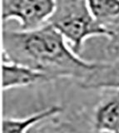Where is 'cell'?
I'll return each instance as SVG.
<instances>
[{"label": "cell", "instance_id": "1", "mask_svg": "<svg viewBox=\"0 0 119 133\" xmlns=\"http://www.w3.org/2000/svg\"><path fill=\"white\" fill-rule=\"evenodd\" d=\"M3 57L45 74L51 81L70 78L79 82L100 68L102 62H88L77 54L63 35L47 23L28 30H9L2 34Z\"/></svg>", "mask_w": 119, "mask_h": 133}, {"label": "cell", "instance_id": "2", "mask_svg": "<svg viewBox=\"0 0 119 133\" xmlns=\"http://www.w3.org/2000/svg\"><path fill=\"white\" fill-rule=\"evenodd\" d=\"M55 1V9L48 23L62 33L77 54L80 55L90 37L109 38L112 35L109 28L94 18L86 0Z\"/></svg>", "mask_w": 119, "mask_h": 133}, {"label": "cell", "instance_id": "3", "mask_svg": "<svg viewBox=\"0 0 119 133\" xmlns=\"http://www.w3.org/2000/svg\"><path fill=\"white\" fill-rule=\"evenodd\" d=\"M55 0H3V20H16L28 30L47 23L55 9Z\"/></svg>", "mask_w": 119, "mask_h": 133}, {"label": "cell", "instance_id": "4", "mask_svg": "<svg viewBox=\"0 0 119 133\" xmlns=\"http://www.w3.org/2000/svg\"><path fill=\"white\" fill-rule=\"evenodd\" d=\"M101 97L89 114L90 131L119 132V89H102Z\"/></svg>", "mask_w": 119, "mask_h": 133}, {"label": "cell", "instance_id": "5", "mask_svg": "<svg viewBox=\"0 0 119 133\" xmlns=\"http://www.w3.org/2000/svg\"><path fill=\"white\" fill-rule=\"evenodd\" d=\"M3 89L9 90L50 82L45 74L30 66L3 57Z\"/></svg>", "mask_w": 119, "mask_h": 133}, {"label": "cell", "instance_id": "6", "mask_svg": "<svg viewBox=\"0 0 119 133\" xmlns=\"http://www.w3.org/2000/svg\"><path fill=\"white\" fill-rule=\"evenodd\" d=\"M64 111L63 107L59 105H53L45 109L35 112L24 117H8L3 121L2 131L9 132H28L31 128L41 122L53 119Z\"/></svg>", "mask_w": 119, "mask_h": 133}, {"label": "cell", "instance_id": "7", "mask_svg": "<svg viewBox=\"0 0 119 133\" xmlns=\"http://www.w3.org/2000/svg\"><path fill=\"white\" fill-rule=\"evenodd\" d=\"M78 86L85 90L119 89V60L103 62L99 69Z\"/></svg>", "mask_w": 119, "mask_h": 133}, {"label": "cell", "instance_id": "8", "mask_svg": "<svg viewBox=\"0 0 119 133\" xmlns=\"http://www.w3.org/2000/svg\"><path fill=\"white\" fill-rule=\"evenodd\" d=\"M98 22L109 28L119 23V0H86Z\"/></svg>", "mask_w": 119, "mask_h": 133}, {"label": "cell", "instance_id": "9", "mask_svg": "<svg viewBox=\"0 0 119 133\" xmlns=\"http://www.w3.org/2000/svg\"><path fill=\"white\" fill-rule=\"evenodd\" d=\"M112 31V35L108 38L105 52L108 61L119 60V23L108 28Z\"/></svg>", "mask_w": 119, "mask_h": 133}]
</instances>
